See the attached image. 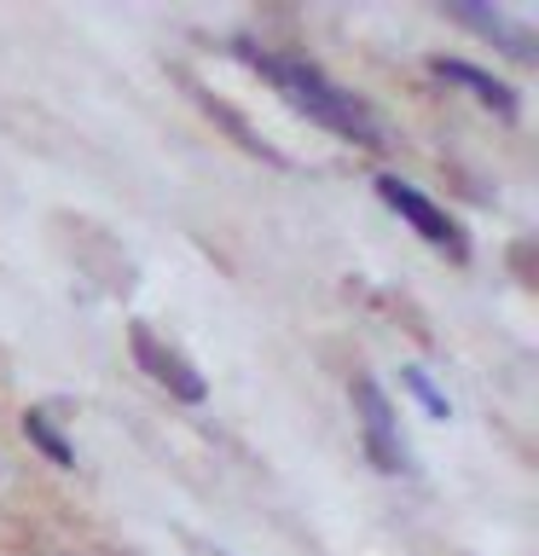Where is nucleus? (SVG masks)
<instances>
[{
    "mask_svg": "<svg viewBox=\"0 0 539 556\" xmlns=\"http://www.w3.org/2000/svg\"><path fill=\"white\" fill-rule=\"evenodd\" d=\"M354 394H360V424H365V441H372V452H377V464L383 469H406V441L394 434V412H389V400H383V389L377 382H354Z\"/></svg>",
    "mask_w": 539,
    "mask_h": 556,
    "instance_id": "obj_3",
    "label": "nucleus"
},
{
    "mask_svg": "<svg viewBox=\"0 0 539 556\" xmlns=\"http://www.w3.org/2000/svg\"><path fill=\"white\" fill-rule=\"evenodd\" d=\"M134 354H139V365H146L156 382H163V389H174L180 400H203V377H191V365L174 354V348L156 342L146 325H134Z\"/></svg>",
    "mask_w": 539,
    "mask_h": 556,
    "instance_id": "obj_4",
    "label": "nucleus"
},
{
    "mask_svg": "<svg viewBox=\"0 0 539 556\" xmlns=\"http://www.w3.org/2000/svg\"><path fill=\"white\" fill-rule=\"evenodd\" d=\"M261 76H267L278 93H285L296 111H308L313 122H325L330 134H348V139H360V146H383V128H377V116L365 111V104L354 93H342L337 81H325L313 64L302 59H278V52H243Z\"/></svg>",
    "mask_w": 539,
    "mask_h": 556,
    "instance_id": "obj_1",
    "label": "nucleus"
},
{
    "mask_svg": "<svg viewBox=\"0 0 539 556\" xmlns=\"http://www.w3.org/2000/svg\"><path fill=\"white\" fill-rule=\"evenodd\" d=\"M400 382H406V389L417 394V400H424V406H429V417H447L452 406H447V400L441 394H435V382L424 377V371H417V365H406V371H400Z\"/></svg>",
    "mask_w": 539,
    "mask_h": 556,
    "instance_id": "obj_7",
    "label": "nucleus"
},
{
    "mask_svg": "<svg viewBox=\"0 0 539 556\" xmlns=\"http://www.w3.org/2000/svg\"><path fill=\"white\" fill-rule=\"evenodd\" d=\"M435 70H441L447 81H459V87H469V93H476L481 104H493V111H504V116L516 111L511 87H504V81H493V76H487V70H476V64H464V59H435Z\"/></svg>",
    "mask_w": 539,
    "mask_h": 556,
    "instance_id": "obj_5",
    "label": "nucleus"
},
{
    "mask_svg": "<svg viewBox=\"0 0 539 556\" xmlns=\"http://www.w3.org/2000/svg\"><path fill=\"white\" fill-rule=\"evenodd\" d=\"M377 191H383V203H389L394 215L406 220V226H412V232L424 238V243H435V250H447V255H464V232H459V220L441 215V208H435V203H429L417 186L394 180V174H383Z\"/></svg>",
    "mask_w": 539,
    "mask_h": 556,
    "instance_id": "obj_2",
    "label": "nucleus"
},
{
    "mask_svg": "<svg viewBox=\"0 0 539 556\" xmlns=\"http://www.w3.org/2000/svg\"><path fill=\"white\" fill-rule=\"evenodd\" d=\"M24 434H29V441H35V446H41V452H47V458H52V464H64V469H70V464H76V452H70V446L59 441V429H52V424H47V417H41V412H29V417H24Z\"/></svg>",
    "mask_w": 539,
    "mask_h": 556,
    "instance_id": "obj_6",
    "label": "nucleus"
}]
</instances>
